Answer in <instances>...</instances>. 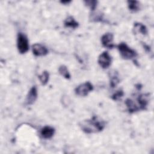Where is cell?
Masks as SVG:
<instances>
[{
	"mask_svg": "<svg viewBox=\"0 0 154 154\" xmlns=\"http://www.w3.org/2000/svg\"><path fill=\"white\" fill-rule=\"evenodd\" d=\"M81 129L86 134L97 133L102 131L105 127L106 123L97 116L84 120L79 124Z\"/></svg>",
	"mask_w": 154,
	"mask_h": 154,
	"instance_id": "1",
	"label": "cell"
},
{
	"mask_svg": "<svg viewBox=\"0 0 154 154\" xmlns=\"http://www.w3.org/2000/svg\"><path fill=\"white\" fill-rule=\"evenodd\" d=\"M149 94H140L135 100L128 99L125 101L128 111L133 113L140 110L146 109L149 103Z\"/></svg>",
	"mask_w": 154,
	"mask_h": 154,
	"instance_id": "2",
	"label": "cell"
},
{
	"mask_svg": "<svg viewBox=\"0 0 154 154\" xmlns=\"http://www.w3.org/2000/svg\"><path fill=\"white\" fill-rule=\"evenodd\" d=\"M120 56L125 60H132L137 56L136 51L129 48L125 43H120L117 45Z\"/></svg>",
	"mask_w": 154,
	"mask_h": 154,
	"instance_id": "3",
	"label": "cell"
},
{
	"mask_svg": "<svg viewBox=\"0 0 154 154\" xmlns=\"http://www.w3.org/2000/svg\"><path fill=\"white\" fill-rule=\"evenodd\" d=\"M17 48L20 54H25L29 49V42L27 37L22 32H19L17 37Z\"/></svg>",
	"mask_w": 154,
	"mask_h": 154,
	"instance_id": "4",
	"label": "cell"
},
{
	"mask_svg": "<svg viewBox=\"0 0 154 154\" xmlns=\"http://www.w3.org/2000/svg\"><path fill=\"white\" fill-rule=\"evenodd\" d=\"M93 90V86L90 82H85L79 85L75 89V93L76 95L84 97Z\"/></svg>",
	"mask_w": 154,
	"mask_h": 154,
	"instance_id": "5",
	"label": "cell"
},
{
	"mask_svg": "<svg viewBox=\"0 0 154 154\" xmlns=\"http://www.w3.org/2000/svg\"><path fill=\"white\" fill-rule=\"evenodd\" d=\"M98 64L102 69H107L111 64V57L108 52H103L98 57Z\"/></svg>",
	"mask_w": 154,
	"mask_h": 154,
	"instance_id": "6",
	"label": "cell"
},
{
	"mask_svg": "<svg viewBox=\"0 0 154 154\" xmlns=\"http://www.w3.org/2000/svg\"><path fill=\"white\" fill-rule=\"evenodd\" d=\"M33 54L37 57L45 56L48 54V50L47 48L40 43H35L32 46Z\"/></svg>",
	"mask_w": 154,
	"mask_h": 154,
	"instance_id": "7",
	"label": "cell"
},
{
	"mask_svg": "<svg viewBox=\"0 0 154 154\" xmlns=\"http://www.w3.org/2000/svg\"><path fill=\"white\" fill-rule=\"evenodd\" d=\"M102 45L108 49H112L114 45L113 44V34L111 32L104 34L101 37Z\"/></svg>",
	"mask_w": 154,
	"mask_h": 154,
	"instance_id": "8",
	"label": "cell"
},
{
	"mask_svg": "<svg viewBox=\"0 0 154 154\" xmlns=\"http://www.w3.org/2000/svg\"><path fill=\"white\" fill-rule=\"evenodd\" d=\"M37 98V90L35 86L32 87L28 93L26 98V105H30L33 104Z\"/></svg>",
	"mask_w": 154,
	"mask_h": 154,
	"instance_id": "9",
	"label": "cell"
},
{
	"mask_svg": "<svg viewBox=\"0 0 154 154\" xmlns=\"http://www.w3.org/2000/svg\"><path fill=\"white\" fill-rule=\"evenodd\" d=\"M55 133V129L49 126H44L40 131V135L45 139H49L53 137Z\"/></svg>",
	"mask_w": 154,
	"mask_h": 154,
	"instance_id": "10",
	"label": "cell"
},
{
	"mask_svg": "<svg viewBox=\"0 0 154 154\" xmlns=\"http://www.w3.org/2000/svg\"><path fill=\"white\" fill-rule=\"evenodd\" d=\"M109 78L110 87L111 88H114L120 82V79L119 78V75L117 71L112 70L109 73Z\"/></svg>",
	"mask_w": 154,
	"mask_h": 154,
	"instance_id": "11",
	"label": "cell"
},
{
	"mask_svg": "<svg viewBox=\"0 0 154 154\" xmlns=\"http://www.w3.org/2000/svg\"><path fill=\"white\" fill-rule=\"evenodd\" d=\"M64 25L66 28H71L73 29H76V28L78 27L79 23L75 20L73 17L69 16L65 19L64 22Z\"/></svg>",
	"mask_w": 154,
	"mask_h": 154,
	"instance_id": "12",
	"label": "cell"
},
{
	"mask_svg": "<svg viewBox=\"0 0 154 154\" xmlns=\"http://www.w3.org/2000/svg\"><path fill=\"white\" fill-rule=\"evenodd\" d=\"M128 6L129 10L132 12H137L140 10V4L137 1H128Z\"/></svg>",
	"mask_w": 154,
	"mask_h": 154,
	"instance_id": "13",
	"label": "cell"
},
{
	"mask_svg": "<svg viewBox=\"0 0 154 154\" xmlns=\"http://www.w3.org/2000/svg\"><path fill=\"white\" fill-rule=\"evenodd\" d=\"M134 29L143 35H146L147 34V29L145 25L141 23H134Z\"/></svg>",
	"mask_w": 154,
	"mask_h": 154,
	"instance_id": "14",
	"label": "cell"
},
{
	"mask_svg": "<svg viewBox=\"0 0 154 154\" xmlns=\"http://www.w3.org/2000/svg\"><path fill=\"white\" fill-rule=\"evenodd\" d=\"M58 72H59L61 76H63L64 78H66L67 79H69L70 78V73L66 66H64V65L60 66L58 69Z\"/></svg>",
	"mask_w": 154,
	"mask_h": 154,
	"instance_id": "15",
	"label": "cell"
},
{
	"mask_svg": "<svg viewBox=\"0 0 154 154\" xmlns=\"http://www.w3.org/2000/svg\"><path fill=\"white\" fill-rule=\"evenodd\" d=\"M49 78V74L47 71H44L41 75H38V79L40 80V82L43 85H45L48 83Z\"/></svg>",
	"mask_w": 154,
	"mask_h": 154,
	"instance_id": "16",
	"label": "cell"
},
{
	"mask_svg": "<svg viewBox=\"0 0 154 154\" xmlns=\"http://www.w3.org/2000/svg\"><path fill=\"white\" fill-rule=\"evenodd\" d=\"M84 2L87 6L90 7L91 11H94L97 7V1H84Z\"/></svg>",
	"mask_w": 154,
	"mask_h": 154,
	"instance_id": "17",
	"label": "cell"
},
{
	"mask_svg": "<svg viewBox=\"0 0 154 154\" xmlns=\"http://www.w3.org/2000/svg\"><path fill=\"white\" fill-rule=\"evenodd\" d=\"M123 94H124V93H123V90H119L117 91L116 93H114L112 95L111 98L114 100H119L120 99H121L123 97Z\"/></svg>",
	"mask_w": 154,
	"mask_h": 154,
	"instance_id": "18",
	"label": "cell"
},
{
	"mask_svg": "<svg viewBox=\"0 0 154 154\" xmlns=\"http://www.w3.org/2000/svg\"><path fill=\"white\" fill-rule=\"evenodd\" d=\"M69 2H70V1H61V3H62V4H68V3H69Z\"/></svg>",
	"mask_w": 154,
	"mask_h": 154,
	"instance_id": "19",
	"label": "cell"
}]
</instances>
